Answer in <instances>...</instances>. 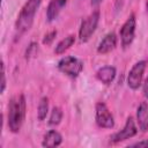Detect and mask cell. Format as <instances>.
<instances>
[{"mask_svg":"<svg viewBox=\"0 0 148 148\" xmlns=\"http://www.w3.org/2000/svg\"><path fill=\"white\" fill-rule=\"evenodd\" d=\"M27 111V102L23 94L16 95L10 98L8 104V114H7V124L13 133H17L25 119Z\"/></svg>","mask_w":148,"mask_h":148,"instance_id":"6da1fadb","label":"cell"},{"mask_svg":"<svg viewBox=\"0 0 148 148\" xmlns=\"http://www.w3.org/2000/svg\"><path fill=\"white\" fill-rule=\"evenodd\" d=\"M42 3V0H28L17 15V20L15 22V31L16 37H21L25 34L32 25L35 15Z\"/></svg>","mask_w":148,"mask_h":148,"instance_id":"7a4b0ae2","label":"cell"},{"mask_svg":"<svg viewBox=\"0 0 148 148\" xmlns=\"http://www.w3.org/2000/svg\"><path fill=\"white\" fill-rule=\"evenodd\" d=\"M57 67L61 73L66 74L67 76L77 77L83 69V62L73 56H67L58 61Z\"/></svg>","mask_w":148,"mask_h":148,"instance_id":"3957f363","label":"cell"},{"mask_svg":"<svg viewBox=\"0 0 148 148\" xmlns=\"http://www.w3.org/2000/svg\"><path fill=\"white\" fill-rule=\"evenodd\" d=\"M98 21H99V12L95 10L81 22L79 29V38L82 43H86L90 39V37L92 36V34L95 32L98 25Z\"/></svg>","mask_w":148,"mask_h":148,"instance_id":"277c9868","label":"cell"},{"mask_svg":"<svg viewBox=\"0 0 148 148\" xmlns=\"http://www.w3.org/2000/svg\"><path fill=\"white\" fill-rule=\"evenodd\" d=\"M95 120L98 127L101 128H113L114 127V118L106 106L105 103L98 102L95 106Z\"/></svg>","mask_w":148,"mask_h":148,"instance_id":"5b68a950","label":"cell"},{"mask_svg":"<svg viewBox=\"0 0 148 148\" xmlns=\"http://www.w3.org/2000/svg\"><path fill=\"white\" fill-rule=\"evenodd\" d=\"M146 67H147V61L146 60H139L138 62H135L133 65V67L128 72V75H127V86L132 90H136L141 86L142 77H143V73H145Z\"/></svg>","mask_w":148,"mask_h":148,"instance_id":"8992f818","label":"cell"},{"mask_svg":"<svg viewBox=\"0 0 148 148\" xmlns=\"http://www.w3.org/2000/svg\"><path fill=\"white\" fill-rule=\"evenodd\" d=\"M135 25H136V20H135V15L132 13L127 20L124 22V24L120 28L119 35H120V40H121V45L124 47H127L132 44L134 36H135Z\"/></svg>","mask_w":148,"mask_h":148,"instance_id":"52a82bcc","label":"cell"},{"mask_svg":"<svg viewBox=\"0 0 148 148\" xmlns=\"http://www.w3.org/2000/svg\"><path fill=\"white\" fill-rule=\"evenodd\" d=\"M138 126L133 119V117H128L126 119V123L123 127V130H120L119 132H116L114 134H112L110 136V142L111 143H118L120 141H124V140H127V139H131L133 138L134 135H136L138 133Z\"/></svg>","mask_w":148,"mask_h":148,"instance_id":"ba28073f","label":"cell"},{"mask_svg":"<svg viewBox=\"0 0 148 148\" xmlns=\"http://www.w3.org/2000/svg\"><path fill=\"white\" fill-rule=\"evenodd\" d=\"M117 39H118L117 35L113 31L106 34L103 37V39L99 42V44L97 46V52L101 54H105V53L111 52L117 46Z\"/></svg>","mask_w":148,"mask_h":148,"instance_id":"9c48e42d","label":"cell"},{"mask_svg":"<svg viewBox=\"0 0 148 148\" xmlns=\"http://www.w3.org/2000/svg\"><path fill=\"white\" fill-rule=\"evenodd\" d=\"M116 74H117V71H116V67L114 66H103V67H101V68L97 69L96 77L103 84L109 86L114 80Z\"/></svg>","mask_w":148,"mask_h":148,"instance_id":"30bf717a","label":"cell"},{"mask_svg":"<svg viewBox=\"0 0 148 148\" xmlns=\"http://www.w3.org/2000/svg\"><path fill=\"white\" fill-rule=\"evenodd\" d=\"M67 0H50L49 6L46 8V18L49 22L54 21L58 15L60 14V12L62 10V8L66 6Z\"/></svg>","mask_w":148,"mask_h":148,"instance_id":"8fae6325","label":"cell"},{"mask_svg":"<svg viewBox=\"0 0 148 148\" xmlns=\"http://www.w3.org/2000/svg\"><path fill=\"white\" fill-rule=\"evenodd\" d=\"M136 123L138 128L141 132L148 131V103L142 102L136 110Z\"/></svg>","mask_w":148,"mask_h":148,"instance_id":"7c38bea8","label":"cell"},{"mask_svg":"<svg viewBox=\"0 0 148 148\" xmlns=\"http://www.w3.org/2000/svg\"><path fill=\"white\" fill-rule=\"evenodd\" d=\"M61 142H62V135L56 130H50L44 135L42 146L46 147V148H53V147L60 146Z\"/></svg>","mask_w":148,"mask_h":148,"instance_id":"4fadbf2b","label":"cell"},{"mask_svg":"<svg viewBox=\"0 0 148 148\" xmlns=\"http://www.w3.org/2000/svg\"><path fill=\"white\" fill-rule=\"evenodd\" d=\"M75 43V36L74 35H68L67 37L62 38L54 47V53L56 54H62L65 51H67L73 44Z\"/></svg>","mask_w":148,"mask_h":148,"instance_id":"5bb4252c","label":"cell"},{"mask_svg":"<svg viewBox=\"0 0 148 148\" xmlns=\"http://www.w3.org/2000/svg\"><path fill=\"white\" fill-rule=\"evenodd\" d=\"M49 112V98L47 97H42L37 108V118L38 120H44L47 116Z\"/></svg>","mask_w":148,"mask_h":148,"instance_id":"9a60e30c","label":"cell"},{"mask_svg":"<svg viewBox=\"0 0 148 148\" xmlns=\"http://www.w3.org/2000/svg\"><path fill=\"white\" fill-rule=\"evenodd\" d=\"M62 110L59 108V106H54L52 110H51V114H50V118H49V124L51 126H56V125H59L61 119H62Z\"/></svg>","mask_w":148,"mask_h":148,"instance_id":"2e32d148","label":"cell"},{"mask_svg":"<svg viewBox=\"0 0 148 148\" xmlns=\"http://www.w3.org/2000/svg\"><path fill=\"white\" fill-rule=\"evenodd\" d=\"M37 51H38V44L35 43V42L30 43V45L28 46V49H27V51H25V58L29 59V58L36 56Z\"/></svg>","mask_w":148,"mask_h":148,"instance_id":"e0dca14e","label":"cell"},{"mask_svg":"<svg viewBox=\"0 0 148 148\" xmlns=\"http://www.w3.org/2000/svg\"><path fill=\"white\" fill-rule=\"evenodd\" d=\"M56 36H57V30H52V31L47 32V34L44 36V38H43V44H45V45H50V44L54 40Z\"/></svg>","mask_w":148,"mask_h":148,"instance_id":"ac0fdd59","label":"cell"},{"mask_svg":"<svg viewBox=\"0 0 148 148\" xmlns=\"http://www.w3.org/2000/svg\"><path fill=\"white\" fill-rule=\"evenodd\" d=\"M6 89V72H5V64L1 61V82H0V92L2 94Z\"/></svg>","mask_w":148,"mask_h":148,"instance_id":"d6986e66","label":"cell"},{"mask_svg":"<svg viewBox=\"0 0 148 148\" xmlns=\"http://www.w3.org/2000/svg\"><path fill=\"white\" fill-rule=\"evenodd\" d=\"M131 147H147L148 148V139H145V140L134 142V143L131 145Z\"/></svg>","mask_w":148,"mask_h":148,"instance_id":"ffe728a7","label":"cell"},{"mask_svg":"<svg viewBox=\"0 0 148 148\" xmlns=\"http://www.w3.org/2000/svg\"><path fill=\"white\" fill-rule=\"evenodd\" d=\"M142 91H143V96L148 99V75L143 82V87H142Z\"/></svg>","mask_w":148,"mask_h":148,"instance_id":"44dd1931","label":"cell"},{"mask_svg":"<svg viewBox=\"0 0 148 148\" xmlns=\"http://www.w3.org/2000/svg\"><path fill=\"white\" fill-rule=\"evenodd\" d=\"M102 1H103V0H91V1H90V3H91L92 6H95V7H97Z\"/></svg>","mask_w":148,"mask_h":148,"instance_id":"7402d4cb","label":"cell"},{"mask_svg":"<svg viewBox=\"0 0 148 148\" xmlns=\"http://www.w3.org/2000/svg\"><path fill=\"white\" fill-rule=\"evenodd\" d=\"M146 7H147V10H148V1L146 2Z\"/></svg>","mask_w":148,"mask_h":148,"instance_id":"603a6c76","label":"cell"}]
</instances>
